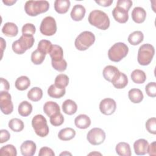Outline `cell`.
<instances>
[{
	"instance_id": "cell-19",
	"label": "cell",
	"mask_w": 156,
	"mask_h": 156,
	"mask_svg": "<svg viewBox=\"0 0 156 156\" xmlns=\"http://www.w3.org/2000/svg\"><path fill=\"white\" fill-rule=\"evenodd\" d=\"M75 126L80 129H85L91 125V119L88 116L85 114H80L77 116L74 119Z\"/></svg>"
},
{
	"instance_id": "cell-39",
	"label": "cell",
	"mask_w": 156,
	"mask_h": 156,
	"mask_svg": "<svg viewBox=\"0 0 156 156\" xmlns=\"http://www.w3.org/2000/svg\"><path fill=\"white\" fill-rule=\"evenodd\" d=\"M146 129L151 134H156V118L155 117L149 118L146 122Z\"/></svg>"
},
{
	"instance_id": "cell-17",
	"label": "cell",
	"mask_w": 156,
	"mask_h": 156,
	"mask_svg": "<svg viewBox=\"0 0 156 156\" xmlns=\"http://www.w3.org/2000/svg\"><path fill=\"white\" fill-rule=\"evenodd\" d=\"M132 19L137 23L141 24L143 23L146 18V12L141 7H135L132 12Z\"/></svg>"
},
{
	"instance_id": "cell-35",
	"label": "cell",
	"mask_w": 156,
	"mask_h": 156,
	"mask_svg": "<svg viewBox=\"0 0 156 156\" xmlns=\"http://www.w3.org/2000/svg\"><path fill=\"white\" fill-rule=\"evenodd\" d=\"M69 77L65 74H60L57 75L54 80V84L56 87L60 88H65L68 85Z\"/></svg>"
},
{
	"instance_id": "cell-9",
	"label": "cell",
	"mask_w": 156,
	"mask_h": 156,
	"mask_svg": "<svg viewBox=\"0 0 156 156\" xmlns=\"http://www.w3.org/2000/svg\"><path fill=\"white\" fill-rule=\"evenodd\" d=\"M106 137L105 132L101 128L94 127L88 131L87 135L88 141L92 145H99L104 143Z\"/></svg>"
},
{
	"instance_id": "cell-2",
	"label": "cell",
	"mask_w": 156,
	"mask_h": 156,
	"mask_svg": "<svg viewBox=\"0 0 156 156\" xmlns=\"http://www.w3.org/2000/svg\"><path fill=\"white\" fill-rule=\"evenodd\" d=\"M49 8V3L47 1H27L24 5L26 13L31 16H36L39 14L46 12Z\"/></svg>"
},
{
	"instance_id": "cell-26",
	"label": "cell",
	"mask_w": 156,
	"mask_h": 156,
	"mask_svg": "<svg viewBox=\"0 0 156 156\" xmlns=\"http://www.w3.org/2000/svg\"><path fill=\"white\" fill-rule=\"evenodd\" d=\"M116 154L120 156H130L132 155L130 145L126 142L118 143L115 147Z\"/></svg>"
},
{
	"instance_id": "cell-40",
	"label": "cell",
	"mask_w": 156,
	"mask_h": 156,
	"mask_svg": "<svg viewBox=\"0 0 156 156\" xmlns=\"http://www.w3.org/2000/svg\"><path fill=\"white\" fill-rule=\"evenodd\" d=\"M51 65L54 69L59 72H63L67 68V62L64 58L57 62L51 61Z\"/></svg>"
},
{
	"instance_id": "cell-24",
	"label": "cell",
	"mask_w": 156,
	"mask_h": 156,
	"mask_svg": "<svg viewBox=\"0 0 156 156\" xmlns=\"http://www.w3.org/2000/svg\"><path fill=\"white\" fill-rule=\"evenodd\" d=\"M76 136V131L71 127H66L61 129L58 133V137L62 141H69L72 140Z\"/></svg>"
},
{
	"instance_id": "cell-47",
	"label": "cell",
	"mask_w": 156,
	"mask_h": 156,
	"mask_svg": "<svg viewBox=\"0 0 156 156\" xmlns=\"http://www.w3.org/2000/svg\"><path fill=\"white\" fill-rule=\"evenodd\" d=\"M10 88V84L9 82L1 77V88H0V92L1 91H8Z\"/></svg>"
},
{
	"instance_id": "cell-10",
	"label": "cell",
	"mask_w": 156,
	"mask_h": 156,
	"mask_svg": "<svg viewBox=\"0 0 156 156\" xmlns=\"http://www.w3.org/2000/svg\"><path fill=\"white\" fill-rule=\"evenodd\" d=\"M0 108L4 115H9L13 110L12 97L8 91L0 92Z\"/></svg>"
},
{
	"instance_id": "cell-53",
	"label": "cell",
	"mask_w": 156,
	"mask_h": 156,
	"mask_svg": "<svg viewBox=\"0 0 156 156\" xmlns=\"http://www.w3.org/2000/svg\"><path fill=\"white\" fill-rule=\"evenodd\" d=\"M91 154H99V155H101V154H100V153H97V152H96V153H90V154H89V155H91Z\"/></svg>"
},
{
	"instance_id": "cell-14",
	"label": "cell",
	"mask_w": 156,
	"mask_h": 156,
	"mask_svg": "<svg viewBox=\"0 0 156 156\" xmlns=\"http://www.w3.org/2000/svg\"><path fill=\"white\" fill-rule=\"evenodd\" d=\"M149 143L143 138H140L135 141L133 143L135 153L138 155H144L147 152Z\"/></svg>"
},
{
	"instance_id": "cell-30",
	"label": "cell",
	"mask_w": 156,
	"mask_h": 156,
	"mask_svg": "<svg viewBox=\"0 0 156 156\" xmlns=\"http://www.w3.org/2000/svg\"><path fill=\"white\" fill-rule=\"evenodd\" d=\"M132 80L137 84L143 83L146 80V73L141 69H136L133 70L130 74Z\"/></svg>"
},
{
	"instance_id": "cell-44",
	"label": "cell",
	"mask_w": 156,
	"mask_h": 156,
	"mask_svg": "<svg viewBox=\"0 0 156 156\" xmlns=\"http://www.w3.org/2000/svg\"><path fill=\"white\" fill-rule=\"evenodd\" d=\"M132 4L133 2L130 0H118L116 2V7L123 9L129 12L130 8L132 5Z\"/></svg>"
},
{
	"instance_id": "cell-50",
	"label": "cell",
	"mask_w": 156,
	"mask_h": 156,
	"mask_svg": "<svg viewBox=\"0 0 156 156\" xmlns=\"http://www.w3.org/2000/svg\"><path fill=\"white\" fill-rule=\"evenodd\" d=\"M1 54H2H2H3V51L4 49H5L6 47V42L4 40L3 38L1 37Z\"/></svg>"
},
{
	"instance_id": "cell-36",
	"label": "cell",
	"mask_w": 156,
	"mask_h": 156,
	"mask_svg": "<svg viewBox=\"0 0 156 156\" xmlns=\"http://www.w3.org/2000/svg\"><path fill=\"white\" fill-rule=\"evenodd\" d=\"M46 54L40 51L37 49L31 54V61L35 65H40L44 60Z\"/></svg>"
},
{
	"instance_id": "cell-3",
	"label": "cell",
	"mask_w": 156,
	"mask_h": 156,
	"mask_svg": "<svg viewBox=\"0 0 156 156\" xmlns=\"http://www.w3.org/2000/svg\"><path fill=\"white\" fill-rule=\"evenodd\" d=\"M155 54L154 47L149 43L142 44L138 49L137 60L142 66H146L151 63Z\"/></svg>"
},
{
	"instance_id": "cell-43",
	"label": "cell",
	"mask_w": 156,
	"mask_h": 156,
	"mask_svg": "<svg viewBox=\"0 0 156 156\" xmlns=\"http://www.w3.org/2000/svg\"><path fill=\"white\" fill-rule=\"evenodd\" d=\"M145 91L148 96L155 98L156 96V83L155 82L148 83L145 87Z\"/></svg>"
},
{
	"instance_id": "cell-20",
	"label": "cell",
	"mask_w": 156,
	"mask_h": 156,
	"mask_svg": "<svg viewBox=\"0 0 156 156\" xmlns=\"http://www.w3.org/2000/svg\"><path fill=\"white\" fill-rule=\"evenodd\" d=\"M2 32L7 37H13L18 33V26L13 23L7 22L4 24L2 28Z\"/></svg>"
},
{
	"instance_id": "cell-49",
	"label": "cell",
	"mask_w": 156,
	"mask_h": 156,
	"mask_svg": "<svg viewBox=\"0 0 156 156\" xmlns=\"http://www.w3.org/2000/svg\"><path fill=\"white\" fill-rule=\"evenodd\" d=\"M95 2L102 7H109L113 3V0H100V1H95Z\"/></svg>"
},
{
	"instance_id": "cell-51",
	"label": "cell",
	"mask_w": 156,
	"mask_h": 156,
	"mask_svg": "<svg viewBox=\"0 0 156 156\" xmlns=\"http://www.w3.org/2000/svg\"><path fill=\"white\" fill-rule=\"evenodd\" d=\"M16 0H3L2 2L7 6H10L13 5L16 2Z\"/></svg>"
},
{
	"instance_id": "cell-21",
	"label": "cell",
	"mask_w": 156,
	"mask_h": 156,
	"mask_svg": "<svg viewBox=\"0 0 156 156\" xmlns=\"http://www.w3.org/2000/svg\"><path fill=\"white\" fill-rule=\"evenodd\" d=\"M63 112L68 115H72L76 113L77 110L76 103L71 99H66L62 104Z\"/></svg>"
},
{
	"instance_id": "cell-32",
	"label": "cell",
	"mask_w": 156,
	"mask_h": 156,
	"mask_svg": "<svg viewBox=\"0 0 156 156\" xmlns=\"http://www.w3.org/2000/svg\"><path fill=\"white\" fill-rule=\"evenodd\" d=\"M43 97L42 90L37 87L31 88L27 93V98L33 102L39 101Z\"/></svg>"
},
{
	"instance_id": "cell-4",
	"label": "cell",
	"mask_w": 156,
	"mask_h": 156,
	"mask_svg": "<svg viewBox=\"0 0 156 156\" xmlns=\"http://www.w3.org/2000/svg\"><path fill=\"white\" fill-rule=\"evenodd\" d=\"M129 52L128 46L122 42L115 43L108 51V58L114 62H119L126 57Z\"/></svg>"
},
{
	"instance_id": "cell-34",
	"label": "cell",
	"mask_w": 156,
	"mask_h": 156,
	"mask_svg": "<svg viewBox=\"0 0 156 156\" xmlns=\"http://www.w3.org/2000/svg\"><path fill=\"white\" fill-rule=\"evenodd\" d=\"M8 126L12 130L15 132L22 131L24 127V124L23 121L16 118L11 119L9 122Z\"/></svg>"
},
{
	"instance_id": "cell-31",
	"label": "cell",
	"mask_w": 156,
	"mask_h": 156,
	"mask_svg": "<svg viewBox=\"0 0 156 156\" xmlns=\"http://www.w3.org/2000/svg\"><path fill=\"white\" fill-rule=\"evenodd\" d=\"M144 39V35L140 30H136L131 33L127 38L129 43L133 46H136L141 43Z\"/></svg>"
},
{
	"instance_id": "cell-27",
	"label": "cell",
	"mask_w": 156,
	"mask_h": 156,
	"mask_svg": "<svg viewBox=\"0 0 156 156\" xmlns=\"http://www.w3.org/2000/svg\"><path fill=\"white\" fill-rule=\"evenodd\" d=\"M49 55L51 58V61L57 62L63 59V51L62 48L59 45H52Z\"/></svg>"
},
{
	"instance_id": "cell-52",
	"label": "cell",
	"mask_w": 156,
	"mask_h": 156,
	"mask_svg": "<svg viewBox=\"0 0 156 156\" xmlns=\"http://www.w3.org/2000/svg\"><path fill=\"white\" fill-rule=\"evenodd\" d=\"M60 155H71V154L69 153V152H68L67 151H65V152L61 153Z\"/></svg>"
},
{
	"instance_id": "cell-7",
	"label": "cell",
	"mask_w": 156,
	"mask_h": 156,
	"mask_svg": "<svg viewBox=\"0 0 156 156\" xmlns=\"http://www.w3.org/2000/svg\"><path fill=\"white\" fill-rule=\"evenodd\" d=\"M32 126L35 133L40 137L46 136L49 132L46 119L40 114L35 115L32 119Z\"/></svg>"
},
{
	"instance_id": "cell-23",
	"label": "cell",
	"mask_w": 156,
	"mask_h": 156,
	"mask_svg": "<svg viewBox=\"0 0 156 156\" xmlns=\"http://www.w3.org/2000/svg\"><path fill=\"white\" fill-rule=\"evenodd\" d=\"M128 97L130 101L134 104L140 103L144 98L143 92L138 88L130 89L128 92Z\"/></svg>"
},
{
	"instance_id": "cell-45",
	"label": "cell",
	"mask_w": 156,
	"mask_h": 156,
	"mask_svg": "<svg viewBox=\"0 0 156 156\" xmlns=\"http://www.w3.org/2000/svg\"><path fill=\"white\" fill-rule=\"evenodd\" d=\"M39 156H54L55 153L53 150L48 147H42L38 153Z\"/></svg>"
},
{
	"instance_id": "cell-5",
	"label": "cell",
	"mask_w": 156,
	"mask_h": 156,
	"mask_svg": "<svg viewBox=\"0 0 156 156\" xmlns=\"http://www.w3.org/2000/svg\"><path fill=\"white\" fill-rule=\"evenodd\" d=\"M95 35L90 31L81 32L76 38L74 45L79 51H85L92 46L95 41Z\"/></svg>"
},
{
	"instance_id": "cell-6",
	"label": "cell",
	"mask_w": 156,
	"mask_h": 156,
	"mask_svg": "<svg viewBox=\"0 0 156 156\" xmlns=\"http://www.w3.org/2000/svg\"><path fill=\"white\" fill-rule=\"evenodd\" d=\"M34 41L35 40L33 36L22 35L18 40L13 42L12 50L15 54H23L33 46Z\"/></svg>"
},
{
	"instance_id": "cell-38",
	"label": "cell",
	"mask_w": 156,
	"mask_h": 156,
	"mask_svg": "<svg viewBox=\"0 0 156 156\" xmlns=\"http://www.w3.org/2000/svg\"><path fill=\"white\" fill-rule=\"evenodd\" d=\"M0 154L1 155L16 156L17 151L16 147L12 144H7L0 149Z\"/></svg>"
},
{
	"instance_id": "cell-42",
	"label": "cell",
	"mask_w": 156,
	"mask_h": 156,
	"mask_svg": "<svg viewBox=\"0 0 156 156\" xmlns=\"http://www.w3.org/2000/svg\"><path fill=\"white\" fill-rule=\"evenodd\" d=\"M50 118V122L54 126H61L64 122V117L61 113L53 115Z\"/></svg>"
},
{
	"instance_id": "cell-18",
	"label": "cell",
	"mask_w": 156,
	"mask_h": 156,
	"mask_svg": "<svg viewBox=\"0 0 156 156\" xmlns=\"http://www.w3.org/2000/svg\"><path fill=\"white\" fill-rule=\"evenodd\" d=\"M43 111L48 116L51 117L60 113V108L58 104L55 102L48 101L44 104Z\"/></svg>"
},
{
	"instance_id": "cell-16",
	"label": "cell",
	"mask_w": 156,
	"mask_h": 156,
	"mask_svg": "<svg viewBox=\"0 0 156 156\" xmlns=\"http://www.w3.org/2000/svg\"><path fill=\"white\" fill-rule=\"evenodd\" d=\"M85 12L86 10L84 6L81 4H76L73 7L70 16L74 21H80L84 18Z\"/></svg>"
},
{
	"instance_id": "cell-29",
	"label": "cell",
	"mask_w": 156,
	"mask_h": 156,
	"mask_svg": "<svg viewBox=\"0 0 156 156\" xmlns=\"http://www.w3.org/2000/svg\"><path fill=\"white\" fill-rule=\"evenodd\" d=\"M32 105L30 102L27 101H22L18 105V113L21 116H28L32 113Z\"/></svg>"
},
{
	"instance_id": "cell-13",
	"label": "cell",
	"mask_w": 156,
	"mask_h": 156,
	"mask_svg": "<svg viewBox=\"0 0 156 156\" xmlns=\"http://www.w3.org/2000/svg\"><path fill=\"white\" fill-rule=\"evenodd\" d=\"M36 150V144L32 140L24 141L20 146L21 153L23 156H32L35 154Z\"/></svg>"
},
{
	"instance_id": "cell-1",
	"label": "cell",
	"mask_w": 156,
	"mask_h": 156,
	"mask_svg": "<svg viewBox=\"0 0 156 156\" xmlns=\"http://www.w3.org/2000/svg\"><path fill=\"white\" fill-rule=\"evenodd\" d=\"M89 23L101 30H107L110 27V19L107 13L100 10L91 11L88 18Z\"/></svg>"
},
{
	"instance_id": "cell-15",
	"label": "cell",
	"mask_w": 156,
	"mask_h": 156,
	"mask_svg": "<svg viewBox=\"0 0 156 156\" xmlns=\"http://www.w3.org/2000/svg\"><path fill=\"white\" fill-rule=\"evenodd\" d=\"M128 11L126 10L115 7L112 10V15L117 22L119 23H126L129 20Z\"/></svg>"
},
{
	"instance_id": "cell-41",
	"label": "cell",
	"mask_w": 156,
	"mask_h": 156,
	"mask_svg": "<svg viewBox=\"0 0 156 156\" xmlns=\"http://www.w3.org/2000/svg\"><path fill=\"white\" fill-rule=\"evenodd\" d=\"M36 32V28L34 24L32 23H26L22 27V35L33 36Z\"/></svg>"
},
{
	"instance_id": "cell-22",
	"label": "cell",
	"mask_w": 156,
	"mask_h": 156,
	"mask_svg": "<svg viewBox=\"0 0 156 156\" xmlns=\"http://www.w3.org/2000/svg\"><path fill=\"white\" fill-rule=\"evenodd\" d=\"M71 5L69 0H56L54 2V9L59 14L66 13Z\"/></svg>"
},
{
	"instance_id": "cell-11",
	"label": "cell",
	"mask_w": 156,
	"mask_h": 156,
	"mask_svg": "<svg viewBox=\"0 0 156 156\" xmlns=\"http://www.w3.org/2000/svg\"><path fill=\"white\" fill-rule=\"evenodd\" d=\"M116 104L114 99L112 98H105L99 104V110L105 115H111L116 110Z\"/></svg>"
},
{
	"instance_id": "cell-37",
	"label": "cell",
	"mask_w": 156,
	"mask_h": 156,
	"mask_svg": "<svg viewBox=\"0 0 156 156\" xmlns=\"http://www.w3.org/2000/svg\"><path fill=\"white\" fill-rule=\"evenodd\" d=\"M52 45L50 41L48 40H41L38 44L37 49L46 55L47 54H49Z\"/></svg>"
},
{
	"instance_id": "cell-48",
	"label": "cell",
	"mask_w": 156,
	"mask_h": 156,
	"mask_svg": "<svg viewBox=\"0 0 156 156\" xmlns=\"http://www.w3.org/2000/svg\"><path fill=\"white\" fill-rule=\"evenodd\" d=\"M149 155H156V142L153 141L148 146L147 152Z\"/></svg>"
},
{
	"instance_id": "cell-33",
	"label": "cell",
	"mask_w": 156,
	"mask_h": 156,
	"mask_svg": "<svg viewBox=\"0 0 156 156\" xmlns=\"http://www.w3.org/2000/svg\"><path fill=\"white\" fill-rule=\"evenodd\" d=\"M112 83L115 88L117 89H122L125 88L128 84V78L124 73L121 72L118 78L116 79Z\"/></svg>"
},
{
	"instance_id": "cell-12",
	"label": "cell",
	"mask_w": 156,
	"mask_h": 156,
	"mask_svg": "<svg viewBox=\"0 0 156 156\" xmlns=\"http://www.w3.org/2000/svg\"><path fill=\"white\" fill-rule=\"evenodd\" d=\"M119 70L115 66L107 65L106 66L102 71V75L104 78L110 82H113L120 74Z\"/></svg>"
},
{
	"instance_id": "cell-46",
	"label": "cell",
	"mask_w": 156,
	"mask_h": 156,
	"mask_svg": "<svg viewBox=\"0 0 156 156\" xmlns=\"http://www.w3.org/2000/svg\"><path fill=\"white\" fill-rule=\"evenodd\" d=\"M10 134L7 130L1 129L0 130V143H4L9 140Z\"/></svg>"
},
{
	"instance_id": "cell-8",
	"label": "cell",
	"mask_w": 156,
	"mask_h": 156,
	"mask_svg": "<svg viewBox=\"0 0 156 156\" xmlns=\"http://www.w3.org/2000/svg\"><path fill=\"white\" fill-rule=\"evenodd\" d=\"M40 31L46 36L54 35L57 32V23L55 19L51 16L43 18L40 26Z\"/></svg>"
},
{
	"instance_id": "cell-25",
	"label": "cell",
	"mask_w": 156,
	"mask_h": 156,
	"mask_svg": "<svg viewBox=\"0 0 156 156\" xmlns=\"http://www.w3.org/2000/svg\"><path fill=\"white\" fill-rule=\"evenodd\" d=\"M66 93V89L60 88L55 85V84H52L49 86L48 89V94L52 98L58 99L63 97Z\"/></svg>"
},
{
	"instance_id": "cell-28",
	"label": "cell",
	"mask_w": 156,
	"mask_h": 156,
	"mask_svg": "<svg viewBox=\"0 0 156 156\" xmlns=\"http://www.w3.org/2000/svg\"><path fill=\"white\" fill-rule=\"evenodd\" d=\"M30 85V80L29 78L25 76H21L18 77L15 82V86L17 90L24 91L27 89Z\"/></svg>"
}]
</instances>
